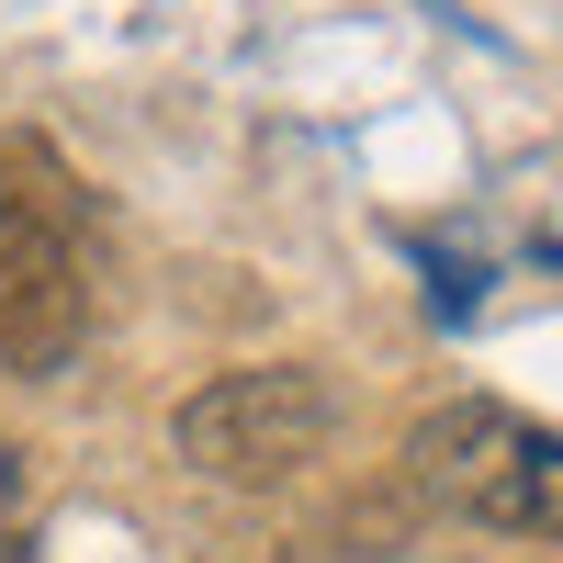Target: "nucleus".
<instances>
[{
    "label": "nucleus",
    "mask_w": 563,
    "mask_h": 563,
    "mask_svg": "<svg viewBox=\"0 0 563 563\" xmlns=\"http://www.w3.org/2000/svg\"><path fill=\"white\" fill-rule=\"evenodd\" d=\"M79 339H90L79 203L34 147H0V361L12 372H68Z\"/></svg>",
    "instance_id": "2"
},
{
    "label": "nucleus",
    "mask_w": 563,
    "mask_h": 563,
    "mask_svg": "<svg viewBox=\"0 0 563 563\" xmlns=\"http://www.w3.org/2000/svg\"><path fill=\"white\" fill-rule=\"evenodd\" d=\"M339 440V384L316 361H249V372H214L203 395H180L169 417V451L192 462L203 485H294L305 462H327Z\"/></svg>",
    "instance_id": "3"
},
{
    "label": "nucleus",
    "mask_w": 563,
    "mask_h": 563,
    "mask_svg": "<svg viewBox=\"0 0 563 563\" xmlns=\"http://www.w3.org/2000/svg\"><path fill=\"white\" fill-rule=\"evenodd\" d=\"M0 563H34V552H23V541H0Z\"/></svg>",
    "instance_id": "5"
},
{
    "label": "nucleus",
    "mask_w": 563,
    "mask_h": 563,
    "mask_svg": "<svg viewBox=\"0 0 563 563\" xmlns=\"http://www.w3.org/2000/svg\"><path fill=\"white\" fill-rule=\"evenodd\" d=\"M23 519H34V462L0 440V541H23Z\"/></svg>",
    "instance_id": "4"
},
{
    "label": "nucleus",
    "mask_w": 563,
    "mask_h": 563,
    "mask_svg": "<svg viewBox=\"0 0 563 563\" xmlns=\"http://www.w3.org/2000/svg\"><path fill=\"white\" fill-rule=\"evenodd\" d=\"M406 485L451 507L474 530L507 541H563V429L496 406V395H451L406 429Z\"/></svg>",
    "instance_id": "1"
},
{
    "label": "nucleus",
    "mask_w": 563,
    "mask_h": 563,
    "mask_svg": "<svg viewBox=\"0 0 563 563\" xmlns=\"http://www.w3.org/2000/svg\"><path fill=\"white\" fill-rule=\"evenodd\" d=\"M541 260H563V238H541Z\"/></svg>",
    "instance_id": "6"
}]
</instances>
